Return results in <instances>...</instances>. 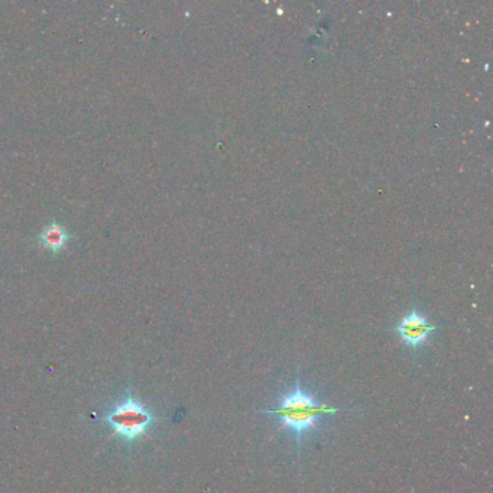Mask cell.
Segmentation results:
<instances>
[{"label":"cell","mask_w":493,"mask_h":493,"mask_svg":"<svg viewBox=\"0 0 493 493\" xmlns=\"http://www.w3.org/2000/svg\"><path fill=\"white\" fill-rule=\"evenodd\" d=\"M114 436L123 444L132 446L149 432L155 423L153 412L137 400L130 389L122 401L116 402L102 418Z\"/></svg>","instance_id":"obj_2"},{"label":"cell","mask_w":493,"mask_h":493,"mask_svg":"<svg viewBox=\"0 0 493 493\" xmlns=\"http://www.w3.org/2000/svg\"><path fill=\"white\" fill-rule=\"evenodd\" d=\"M68 239H70L68 233L56 223L50 225L48 227L44 229L41 234H39V241H41V243L51 252H60L66 246Z\"/></svg>","instance_id":"obj_4"},{"label":"cell","mask_w":493,"mask_h":493,"mask_svg":"<svg viewBox=\"0 0 493 493\" xmlns=\"http://www.w3.org/2000/svg\"><path fill=\"white\" fill-rule=\"evenodd\" d=\"M339 411L342 409L320 402L310 392L304 390L297 379L294 388L278 400L277 407L261 412L278 417L281 428L289 432L297 444H300L304 436L319 428L320 418L328 416V414L333 416Z\"/></svg>","instance_id":"obj_1"},{"label":"cell","mask_w":493,"mask_h":493,"mask_svg":"<svg viewBox=\"0 0 493 493\" xmlns=\"http://www.w3.org/2000/svg\"><path fill=\"white\" fill-rule=\"evenodd\" d=\"M436 330L437 327L431 324L425 315L417 310H412L405 314L395 327V333L400 340L412 350L423 347Z\"/></svg>","instance_id":"obj_3"}]
</instances>
